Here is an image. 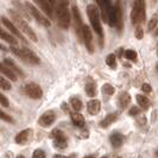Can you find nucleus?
I'll return each instance as SVG.
<instances>
[{
  "mask_svg": "<svg viewBox=\"0 0 158 158\" xmlns=\"http://www.w3.org/2000/svg\"><path fill=\"white\" fill-rule=\"evenodd\" d=\"M31 132H32L31 128H26V130H23L22 132H19V133L16 135V138H15L16 143L17 144H19V145L26 144V142L29 140V137H30V135H31Z\"/></svg>",
  "mask_w": 158,
  "mask_h": 158,
  "instance_id": "19",
  "label": "nucleus"
},
{
  "mask_svg": "<svg viewBox=\"0 0 158 158\" xmlns=\"http://www.w3.org/2000/svg\"><path fill=\"white\" fill-rule=\"evenodd\" d=\"M87 15L88 18L90 20V24L94 29L95 33L99 36L100 43L102 44L103 40V30L101 26V22H100V13H99V7L95 4H89L87 6Z\"/></svg>",
  "mask_w": 158,
  "mask_h": 158,
  "instance_id": "3",
  "label": "nucleus"
},
{
  "mask_svg": "<svg viewBox=\"0 0 158 158\" xmlns=\"http://www.w3.org/2000/svg\"><path fill=\"white\" fill-rule=\"evenodd\" d=\"M157 71H158V64H157Z\"/></svg>",
  "mask_w": 158,
  "mask_h": 158,
  "instance_id": "44",
  "label": "nucleus"
},
{
  "mask_svg": "<svg viewBox=\"0 0 158 158\" xmlns=\"http://www.w3.org/2000/svg\"><path fill=\"white\" fill-rule=\"evenodd\" d=\"M56 119L55 113L52 111H47L45 113H43L40 115V118L38 119V125L40 127H49L54 124Z\"/></svg>",
  "mask_w": 158,
  "mask_h": 158,
  "instance_id": "14",
  "label": "nucleus"
},
{
  "mask_svg": "<svg viewBox=\"0 0 158 158\" xmlns=\"http://www.w3.org/2000/svg\"><path fill=\"white\" fill-rule=\"evenodd\" d=\"M101 90H102L103 95H107V96H112V95L115 93V88L113 87L111 83H105Z\"/></svg>",
  "mask_w": 158,
  "mask_h": 158,
  "instance_id": "28",
  "label": "nucleus"
},
{
  "mask_svg": "<svg viewBox=\"0 0 158 158\" xmlns=\"http://www.w3.org/2000/svg\"><path fill=\"white\" fill-rule=\"evenodd\" d=\"M54 158H67V157H63V156H61V155H57V156H55Z\"/></svg>",
  "mask_w": 158,
  "mask_h": 158,
  "instance_id": "39",
  "label": "nucleus"
},
{
  "mask_svg": "<svg viewBox=\"0 0 158 158\" xmlns=\"http://www.w3.org/2000/svg\"><path fill=\"white\" fill-rule=\"evenodd\" d=\"M139 113H140V108H139V107H137V106L131 107V108H130V111H128V114H130L131 117H135V115H138Z\"/></svg>",
  "mask_w": 158,
  "mask_h": 158,
  "instance_id": "36",
  "label": "nucleus"
},
{
  "mask_svg": "<svg viewBox=\"0 0 158 158\" xmlns=\"http://www.w3.org/2000/svg\"><path fill=\"white\" fill-rule=\"evenodd\" d=\"M70 119H71V123L75 125L76 127H83L85 124H86V120L83 118V115L79 113V112H73L70 113Z\"/></svg>",
  "mask_w": 158,
  "mask_h": 158,
  "instance_id": "20",
  "label": "nucleus"
},
{
  "mask_svg": "<svg viewBox=\"0 0 158 158\" xmlns=\"http://www.w3.org/2000/svg\"><path fill=\"white\" fill-rule=\"evenodd\" d=\"M24 6L27 10V12L37 20V23H40V25H43L44 27H50V25H51L50 19H48V17L44 16L32 2H27V1H26V2H24Z\"/></svg>",
  "mask_w": 158,
  "mask_h": 158,
  "instance_id": "7",
  "label": "nucleus"
},
{
  "mask_svg": "<svg viewBox=\"0 0 158 158\" xmlns=\"http://www.w3.org/2000/svg\"><path fill=\"white\" fill-rule=\"evenodd\" d=\"M135 36L137 40H143V37H144V30H143L142 26H137V27H135Z\"/></svg>",
  "mask_w": 158,
  "mask_h": 158,
  "instance_id": "33",
  "label": "nucleus"
},
{
  "mask_svg": "<svg viewBox=\"0 0 158 158\" xmlns=\"http://www.w3.org/2000/svg\"><path fill=\"white\" fill-rule=\"evenodd\" d=\"M131 100H132L131 95L128 94L127 92H123L121 94L119 95V98H118L119 107H120L121 110H125V108H127V107L131 105Z\"/></svg>",
  "mask_w": 158,
  "mask_h": 158,
  "instance_id": "18",
  "label": "nucleus"
},
{
  "mask_svg": "<svg viewBox=\"0 0 158 158\" xmlns=\"http://www.w3.org/2000/svg\"><path fill=\"white\" fill-rule=\"evenodd\" d=\"M1 38L5 40V42H7L10 45L16 47L17 44H18V40H17L15 36H12V35L7 33V32L5 31V29H1Z\"/></svg>",
  "mask_w": 158,
  "mask_h": 158,
  "instance_id": "25",
  "label": "nucleus"
},
{
  "mask_svg": "<svg viewBox=\"0 0 158 158\" xmlns=\"http://www.w3.org/2000/svg\"><path fill=\"white\" fill-rule=\"evenodd\" d=\"M1 23H2V25L5 26V29H7L8 31L11 32V33H12V35H13L16 38H18L19 40H22L24 44H26V43H27V40H25V37L23 36V33L19 31V29H18L16 25L12 23V22H11L8 18H6V17L2 16V17H1Z\"/></svg>",
  "mask_w": 158,
  "mask_h": 158,
  "instance_id": "9",
  "label": "nucleus"
},
{
  "mask_svg": "<svg viewBox=\"0 0 158 158\" xmlns=\"http://www.w3.org/2000/svg\"><path fill=\"white\" fill-rule=\"evenodd\" d=\"M0 70H1V74H2V76H5V77H7L8 81L11 80V81H13V82H16L18 77H17V75L13 73V71L11 70L10 68H8L7 65H5V64L1 62L0 64Z\"/></svg>",
  "mask_w": 158,
  "mask_h": 158,
  "instance_id": "23",
  "label": "nucleus"
},
{
  "mask_svg": "<svg viewBox=\"0 0 158 158\" xmlns=\"http://www.w3.org/2000/svg\"><path fill=\"white\" fill-rule=\"evenodd\" d=\"M142 90L144 92V93H150L151 90H152V87H151L149 83H143Z\"/></svg>",
  "mask_w": 158,
  "mask_h": 158,
  "instance_id": "38",
  "label": "nucleus"
},
{
  "mask_svg": "<svg viewBox=\"0 0 158 158\" xmlns=\"http://www.w3.org/2000/svg\"><path fill=\"white\" fill-rule=\"evenodd\" d=\"M146 18V5L143 0H135L131 11V22L135 26H140Z\"/></svg>",
  "mask_w": 158,
  "mask_h": 158,
  "instance_id": "4",
  "label": "nucleus"
},
{
  "mask_svg": "<svg viewBox=\"0 0 158 158\" xmlns=\"http://www.w3.org/2000/svg\"><path fill=\"white\" fill-rule=\"evenodd\" d=\"M16 158H25V157H24V156H22V155H19V156H17Z\"/></svg>",
  "mask_w": 158,
  "mask_h": 158,
  "instance_id": "40",
  "label": "nucleus"
},
{
  "mask_svg": "<svg viewBox=\"0 0 158 158\" xmlns=\"http://www.w3.org/2000/svg\"><path fill=\"white\" fill-rule=\"evenodd\" d=\"M137 102L139 105V107L143 108V110H148L150 107V100L146 95H143V94H138L137 95Z\"/></svg>",
  "mask_w": 158,
  "mask_h": 158,
  "instance_id": "26",
  "label": "nucleus"
},
{
  "mask_svg": "<svg viewBox=\"0 0 158 158\" xmlns=\"http://www.w3.org/2000/svg\"><path fill=\"white\" fill-rule=\"evenodd\" d=\"M157 155H158V152H157Z\"/></svg>",
  "mask_w": 158,
  "mask_h": 158,
  "instance_id": "46",
  "label": "nucleus"
},
{
  "mask_svg": "<svg viewBox=\"0 0 158 158\" xmlns=\"http://www.w3.org/2000/svg\"><path fill=\"white\" fill-rule=\"evenodd\" d=\"M106 64L111 69H115L117 68V60H115V55L114 54H110V55L106 57Z\"/></svg>",
  "mask_w": 158,
  "mask_h": 158,
  "instance_id": "29",
  "label": "nucleus"
},
{
  "mask_svg": "<svg viewBox=\"0 0 158 158\" xmlns=\"http://www.w3.org/2000/svg\"><path fill=\"white\" fill-rule=\"evenodd\" d=\"M82 40H83V43L86 45V49L88 50V52L93 54L94 52V40H93V33H92L88 25H85V27H83Z\"/></svg>",
  "mask_w": 158,
  "mask_h": 158,
  "instance_id": "13",
  "label": "nucleus"
},
{
  "mask_svg": "<svg viewBox=\"0 0 158 158\" xmlns=\"http://www.w3.org/2000/svg\"><path fill=\"white\" fill-rule=\"evenodd\" d=\"M0 86H1V89L2 90H11V83H10V81L5 79V76H1V79H0Z\"/></svg>",
  "mask_w": 158,
  "mask_h": 158,
  "instance_id": "32",
  "label": "nucleus"
},
{
  "mask_svg": "<svg viewBox=\"0 0 158 158\" xmlns=\"http://www.w3.org/2000/svg\"><path fill=\"white\" fill-rule=\"evenodd\" d=\"M157 23H158V15H155V16L150 19L149 24H148V31L151 32L152 30H155L156 26H157Z\"/></svg>",
  "mask_w": 158,
  "mask_h": 158,
  "instance_id": "31",
  "label": "nucleus"
},
{
  "mask_svg": "<svg viewBox=\"0 0 158 158\" xmlns=\"http://www.w3.org/2000/svg\"><path fill=\"white\" fill-rule=\"evenodd\" d=\"M87 111L90 115H95L101 111V102L98 99H92L87 102Z\"/></svg>",
  "mask_w": 158,
  "mask_h": 158,
  "instance_id": "16",
  "label": "nucleus"
},
{
  "mask_svg": "<svg viewBox=\"0 0 158 158\" xmlns=\"http://www.w3.org/2000/svg\"><path fill=\"white\" fill-rule=\"evenodd\" d=\"M2 63L5 64V65H7L8 68L13 71L17 76H19V77H25L24 71L22 70V69H20L16 63H15V61H13V60H11V58H5V60L2 61Z\"/></svg>",
  "mask_w": 158,
  "mask_h": 158,
  "instance_id": "17",
  "label": "nucleus"
},
{
  "mask_svg": "<svg viewBox=\"0 0 158 158\" xmlns=\"http://www.w3.org/2000/svg\"><path fill=\"white\" fill-rule=\"evenodd\" d=\"M155 35H156V36H158V29L156 30V32H155Z\"/></svg>",
  "mask_w": 158,
  "mask_h": 158,
  "instance_id": "42",
  "label": "nucleus"
},
{
  "mask_svg": "<svg viewBox=\"0 0 158 158\" xmlns=\"http://www.w3.org/2000/svg\"><path fill=\"white\" fill-rule=\"evenodd\" d=\"M108 24L112 27H117L120 32L124 27V22H123V11H121V4L120 1H117L111 8L110 16H108Z\"/></svg>",
  "mask_w": 158,
  "mask_h": 158,
  "instance_id": "5",
  "label": "nucleus"
},
{
  "mask_svg": "<svg viewBox=\"0 0 158 158\" xmlns=\"http://www.w3.org/2000/svg\"><path fill=\"white\" fill-rule=\"evenodd\" d=\"M85 90H86V94L90 98H94L96 95V83H95L94 80L88 79L87 82H86V86H85Z\"/></svg>",
  "mask_w": 158,
  "mask_h": 158,
  "instance_id": "24",
  "label": "nucleus"
},
{
  "mask_svg": "<svg viewBox=\"0 0 158 158\" xmlns=\"http://www.w3.org/2000/svg\"><path fill=\"white\" fill-rule=\"evenodd\" d=\"M24 92H25V94L27 95L29 98L35 99V100L40 99V98L43 96V89L40 88V86H38V85L35 83V82H30V83L25 85Z\"/></svg>",
  "mask_w": 158,
  "mask_h": 158,
  "instance_id": "10",
  "label": "nucleus"
},
{
  "mask_svg": "<svg viewBox=\"0 0 158 158\" xmlns=\"http://www.w3.org/2000/svg\"><path fill=\"white\" fill-rule=\"evenodd\" d=\"M101 158H108V157H106V156H103V157H101Z\"/></svg>",
  "mask_w": 158,
  "mask_h": 158,
  "instance_id": "43",
  "label": "nucleus"
},
{
  "mask_svg": "<svg viewBox=\"0 0 158 158\" xmlns=\"http://www.w3.org/2000/svg\"><path fill=\"white\" fill-rule=\"evenodd\" d=\"M110 140H111L112 146L115 148V149H118V148H120V146L124 144L125 138H124V135H121V133L114 132V133H112L111 137H110Z\"/></svg>",
  "mask_w": 158,
  "mask_h": 158,
  "instance_id": "21",
  "label": "nucleus"
},
{
  "mask_svg": "<svg viewBox=\"0 0 158 158\" xmlns=\"http://www.w3.org/2000/svg\"><path fill=\"white\" fill-rule=\"evenodd\" d=\"M0 117H1V119H2L4 121H7V123H11V124H13V123H15L13 118H12L11 115H7L4 111H0Z\"/></svg>",
  "mask_w": 158,
  "mask_h": 158,
  "instance_id": "34",
  "label": "nucleus"
},
{
  "mask_svg": "<svg viewBox=\"0 0 158 158\" xmlns=\"http://www.w3.org/2000/svg\"><path fill=\"white\" fill-rule=\"evenodd\" d=\"M0 105L2 107H8L10 106V101L7 100V98L4 94H0Z\"/></svg>",
  "mask_w": 158,
  "mask_h": 158,
  "instance_id": "37",
  "label": "nucleus"
},
{
  "mask_svg": "<svg viewBox=\"0 0 158 158\" xmlns=\"http://www.w3.org/2000/svg\"><path fill=\"white\" fill-rule=\"evenodd\" d=\"M54 5H55V15L58 26L63 30H68L71 23L69 2L65 0H57L54 1Z\"/></svg>",
  "mask_w": 158,
  "mask_h": 158,
  "instance_id": "1",
  "label": "nucleus"
},
{
  "mask_svg": "<svg viewBox=\"0 0 158 158\" xmlns=\"http://www.w3.org/2000/svg\"><path fill=\"white\" fill-rule=\"evenodd\" d=\"M157 47H158V44H157Z\"/></svg>",
  "mask_w": 158,
  "mask_h": 158,
  "instance_id": "45",
  "label": "nucleus"
},
{
  "mask_svg": "<svg viewBox=\"0 0 158 158\" xmlns=\"http://www.w3.org/2000/svg\"><path fill=\"white\" fill-rule=\"evenodd\" d=\"M69 103H70L71 108L75 112H80L83 108V103L81 101V99H79L77 96H71L70 100H69Z\"/></svg>",
  "mask_w": 158,
  "mask_h": 158,
  "instance_id": "27",
  "label": "nucleus"
},
{
  "mask_svg": "<svg viewBox=\"0 0 158 158\" xmlns=\"http://www.w3.org/2000/svg\"><path fill=\"white\" fill-rule=\"evenodd\" d=\"M51 137L54 138V146L58 150H64L68 145L67 143V138L62 131L60 130H54L52 133H51Z\"/></svg>",
  "mask_w": 158,
  "mask_h": 158,
  "instance_id": "12",
  "label": "nucleus"
},
{
  "mask_svg": "<svg viewBox=\"0 0 158 158\" xmlns=\"http://www.w3.org/2000/svg\"><path fill=\"white\" fill-rule=\"evenodd\" d=\"M8 15L11 17V19L13 20V24L19 29V31L22 32V33H24L26 37H29L32 42H37L38 40L36 32L32 30L31 26L24 20L18 12H16L15 10H8Z\"/></svg>",
  "mask_w": 158,
  "mask_h": 158,
  "instance_id": "2",
  "label": "nucleus"
},
{
  "mask_svg": "<svg viewBox=\"0 0 158 158\" xmlns=\"http://www.w3.org/2000/svg\"><path fill=\"white\" fill-rule=\"evenodd\" d=\"M35 4L47 15V17L49 19L54 18V13H55V5L54 1H49V0H36Z\"/></svg>",
  "mask_w": 158,
  "mask_h": 158,
  "instance_id": "11",
  "label": "nucleus"
},
{
  "mask_svg": "<svg viewBox=\"0 0 158 158\" xmlns=\"http://www.w3.org/2000/svg\"><path fill=\"white\" fill-rule=\"evenodd\" d=\"M83 158H94V156H86V157H83Z\"/></svg>",
  "mask_w": 158,
  "mask_h": 158,
  "instance_id": "41",
  "label": "nucleus"
},
{
  "mask_svg": "<svg viewBox=\"0 0 158 158\" xmlns=\"http://www.w3.org/2000/svg\"><path fill=\"white\" fill-rule=\"evenodd\" d=\"M11 51L17 56L19 57L20 60H23L24 62L29 64H40V57L36 55L31 49H27V48H17V47H12L11 48Z\"/></svg>",
  "mask_w": 158,
  "mask_h": 158,
  "instance_id": "6",
  "label": "nucleus"
},
{
  "mask_svg": "<svg viewBox=\"0 0 158 158\" xmlns=\"http://www.w3.org/2000/svg\"><path fill=\"white\" fill-rule=\"evenodd\" d=\"M71 12H73V19H74V27H75V33L77 36L79 40H82V35H83V27H85V24L82 22V18H81V13H80L79 7L74 4L71 6Z\"/></svg>",
  "mask_w": 158,
  "mask_h": 158,
  "instance_id": "8",
  "label": "nucleus"
},
{
  "mask_svg": "<svg viewBox=\"0 0 158 158\" xmlns=\"http://www.w3.org/2000/svg\"><path fill=\"white\" fill-rule=\"evenodd\" d=\"M124 56H125V58L128 60V61L135 62L137 61V57H138V54H137V51H135V50H125Z\"/></svg>",
  "mask_w": 158,
  "mask_h": 158,
  "instance_id": "30",
  "label": "nucleus"
},
{
  "mask_svg": "<svg viewBox=\"0 0 158 158\" xmlns=\"http://www.w3.org/2000/svg\"><path fill=\"white\" fill-rule=\"evenodd\" d=\"M98 7L99 10H101V17H102L103 22H107L108 23V16H110V12H111L112 5L110 0H103V1H98Z\"/></svg>",
  "mask_w": 158,
  "mask_h": 158,
  "instance_id": "15",
  "label": "nucleus"
},
{
  "mask_svg": "<svg viewBox=\"0 0 158 158\" xmlns=\"http://www.w3.org/2000/svg\"><path fill=\"white\" fill-rule=\"evenodd\" d=\"M32 158H45V152L42 149H37L35 150L33 155H32Z\"/></svg>",
  "mask_w": 158,
  "mask_h": 158,
  "instance_id": "35",
  "label": "nucleus"
},
{
  "mask_svg": "<svg viewBox=\"0 0 158 158\" xmlns=\"http://www.w3.org/2000/svg\"><path fill=\"white\" fill-rule=\"evenodd\" d=\"M117 119H118V114H117V113H110V114H107V115L101 120L100 126L103 127V128H107V127L111 126L112 124H114V123L117 121Z\"/></svg>",
  "mask_w": 158,
  "mask_h": 158,
  "instance_id": "22",
  "label": "nucleus"
}]
</instances>
